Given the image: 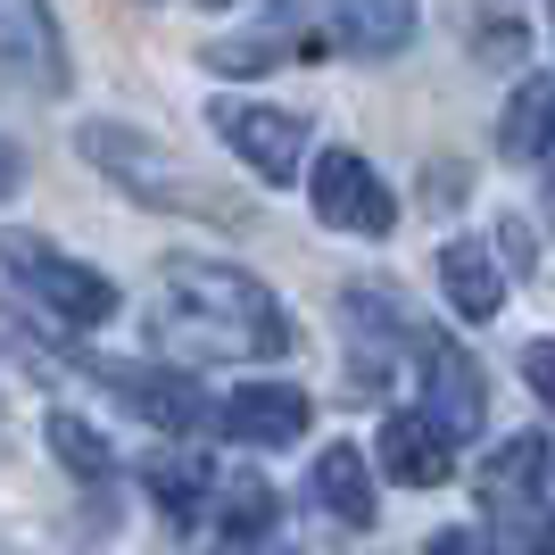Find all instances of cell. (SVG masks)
I'll return each instance as SVG.
<instances>
[{
	"mask_svg": "<svg viewBox=\"0 0 555 555\" xmlns=\"http://www.w3.org/2000/svg\"><path fill=\"white\" fill-rule=\"evenodd\" d=\"M423 555H498V547H489L481 531H440V539H431Z\"/></svg>",
	"mask_w": 555,
	"mask_h": 555,
	"instance_id": "44dd1931",
	"label": "cell"
},
{
	"mask_svg": "<svg viewBox=\"0 0 555 555\" xmlns=\"http://www.w3.org/2000/svg\"><path fill=\"white\" fill-rule=\"evenodd\" d=\"M382 473L406 481V489H440L456 473V440L431 415H390L382 423Z\"/></svg>",
	"mask_w": 555,
	"mask_h": 555,
	"instance_id": "8fae6325",
	"label": "cell"
},
{
	"mask_svg": "<svg viewBox=\"0 0 555 555\" xmlns=\"http://www.w3.org/2000/svg\"><path fill=\"white\" fill-rule=\"evenodd\" d=\"M0 67L34 92H67V34L50 0H0Z\"/></svg>",
	"mask_w": 555,
	"mask_h": 555,
	"instance_id": "8992f818",
	"label": "cell"
},
{
	"mask_svg": "<svg viewBox=\"0 0 555 555\" xmlns=\"http://www.w3.org/2000/svg\"><path fill=\"white\" fill-rule=\"evenodd\" d=\"M440 291H448V307H456L464 324H489V315L506 307V274H498V257H489L481 241H448L440 249Z\"/></svg>",
	"mask_w": 555,
	"mask_h": 555,
	"instance_id": "7c38bea8",
	"label": "cell"
},
{
	"mask_svg": "<svg viewBox=\"0 0 555 555\" xmlns=\"http://www.w3.org/2000/svg\"><path fill=\"white\" fill-rule=\"evenodd\" d=\"M75 150L108 175L125 199H141V208H175V216H232L216 191H199V175H183V166L166 158L158 141H141V133H125V125H83L75 133Z\"/></svg>",
	"mask_w": 555,
	"mask_h": 555,
	"instance_id": "7a4b0ae2",
	"label": "cell"
},
{
	"mask_svg": "<svg viewBox=\"0 0 555 555\" xmlns=\"http://www.w3.org/2000/svg\"><path fill=\"white\" fill-rule=\"evenodd\" d=\"M315 506H324L332 522H348V531H373V473L348 440L315 456Z\"/></svg>",
	"mask_w": 555,
	"mask_h": 555,
	"instance_id": "5bb4252c",
	"label": "cell"
},
{
	"mask_svg": "<svg viewBox=\"0 0 555 555\" xmlns=\"http://www.w3.org/2000/svg\"><path fill=\"white\" fill-rule=\"evenodd\" d=\"M547 464H555V448L539 440V431H514L498 456L481 464V514H498V522H522V514L539 506V489H547Z\"/></svg>",
	"mask_w": 555,
	"mask_h": 555,
	"instance_id": "30bf717a",
	"label": "cell"
},
{
	"mask_svg": "<svg viewBox=\"0 0 555 555\" xmlns=\"http://www.w3.org/2000/svg\"><path fill=\"white\" fill-rule=\"evenodd\" d=\"M531 555H555V514L539 522V539H531Z\"/></svg>",
	"mask_w": 555,
	"mask_h": 555,
	"instance_id": "cb8c5ba5",
	"label": "cell"
},
{
	"mask_svg": "<svg viewBox=\"0 0 555 555\" xmlns=\"http://www.w3.org/2000/svg\"><path fill=\"white\" fill-rule=\"evenodd\" d=\"M307 423H315V406L299 382H241V398L224 406V431L241 448H291L307 440Z\"/></svg>",
	"mask_w": 555,
	"mask_h": 555,
	"instance_id": "9c48e42d",
	"label": "cell"
},
{
	"mask_svg": "<svg viewBox=\"0 0 555 555\" xmlns=\"http://www.w3.org/2000/svg\"><path fill=\"white\" fill-rule=\"evenodd\" d=\"M0 266H9V274H17L59 324H75V332H92V324H108V315H116V282L92 274L83 257L34 241V232H0Z\"/></svg>",
	"mask_w": 555,
	"mask_h": 555,
	"instance_id": "3957f363",
	"label": "cell"
},
{
	"mask_svg": "<svg viewBox=\"0 0 555 555\" xmlns=\"http://www.w3.org/2000/svg\"><path fill=\"white\" fill-rule=\"evenodd\" d=\"M42 431H50V448H59V464H67L75 481H108V440L83 415H50Z\"/></svg>",
	"mask_w": 555,
	"mask_h": 555,
	"instance_id": "ac0fdd59",
	"label": "cell"
},
{
	"mask_svg": "<svg viewBox=\"0 0 555 555\" xmlns=\"http://www.w3.org/2000/svg\"><path fill=\"white\" fill-rule=\"evenodd\" d=\"M456 199H464V175L440 166V175H431V208H456Z\"/></svg>",
	"mask_w": 555,
	"mask_h": 555,
	"instance_id": "7402d4cb",
	"label": "cell"
},
{
	"mask_svg": "<svg viewBox=\"0 0 555 555\" xmlns=\"http://www.w3.org/2000/svg\"><path fill=\"white\" fill-rule=\"evenodd\" d=\"M208 67H216V75H266V67H282V42H274V34H249V42H208Z\"/></svg>",
	"mask_w": 555,
	"mask_h": 555,
	"instance_id": "d6986e66",
	"label": "cell"
},
{
	"mask_svg": "<svg viewBox=\"0 0 555 555\" xmlns=\"http://www.w3.org/2000/svg\"><path fill=\"white\" fill-rule=\"evenodd\" d=\"M307 199H315V216H324L332 232H365V241H382V232L398 224L390 183H382V175H373L357 150H324V158H315V183H307Z\"/></svg>",
	"mask_w": 555,
	"mask_h": 555,
	"instance_id": "5b68a950",
	"label": "cell"
},
{
	"mask_svg": "<svg viewBox=\"0 0 555 555\" xmlns=\"http://www.w3.org/2000/svg\"><path fill=\"white\" fill-rule=\"evenodd\" d=\"M498 150L522 158V166L555 158V83H547V75H531V83L506 100V116H498Z\"/></svg>",
	"mask_w": 555,
	"mask_h": 555,
	"instance_id": "9a60e30c",
	"label": "cell"
},
{
	"mask_svg": "<svg viewBox=\"0 0 555 555\" xmlns=\"http://www.w3.org/2000/svg\"><path fill=\"white\" fill-rule=\"evenodd\" d=\"M423 415L440 423L448 440H473L489 423V390H481V365L464 357L456 340H423Z\"/></svg>",
	"mask_w": 555,
	"mask_h": 555,
	"instance_id": "52a82bcc",
	"label": "cell"
},
{
	"mask_svg": "<svg viewBox=\"0 0 555 555\" xmlns=\"http://www.w3.org/2000/svg\"><path fill=\"white\" fill-rule=\"evenodd\" d=\"M522 382H531V398L555 415V340H531V348H522Z\"/></svg>",
	"mask_w": 555,
	"mask_h": 555,
	"instance_id": "ffe728a7",
	"label": "cell"
},
{
	"mask_svg": "<svg viewBox=\"0 0 555 555\" xmlns=\"http://www.w3.org/2000/svg\"><path fill=\"white\" fill-rule=\"evenodd\" d=\"M25 183V158H17V150H9V141H0V199H9V191H17Z\"/></svg>",
	"mask_w": 555,
	"mask_h": 555,
	"instance_id": "603a6c76",
	"label": "cell"
},
{
	"mask_svg": "<svg viewBox=\"0 0 555 555\" xmlns=\"http://www.w3.org/2000/svg\"><path fill=\"white\" fill-rule=\"evenodd\" d=\"M266 531H274V489L257 473L224 481V498H216V555H249Z\"/></svg>",
	"mask_w": 555,
	"mask_h": 555,
	"instance_id": "2e32d148",
	"label": "cell"
},
{
	"mask_svg": "<svg viewBox=\"0 0 555 555\" xmlns=\"http://www.w3.org/2000/svg\"><path fill=\"white\" fill-rule=\"evenodd\" d=\"M208 9H224V0H208Z\"/></svg>",
	"mask_w": 555,
	"mask_h": 555,
	"instance_id": "d4e9b609",
	"label": "cell"
},
{
	"mask_svg": "<svg viewBox=\"0 0 555 555\" xmlns=\"http://www.w3.org/2000/svg\"><path fill=\"white\" fill-rule=\"evenodd\" d=\"M332 9V34L365 59H398L415 42V0H324Z\"/></svg>",
	"mask_w": 555,
	"mask_h": 555,
	"instance_id": "4fadbf2b",
	"label": "cell"
},
{
	"mask_svg": "<svg viewBox=\"0 0 555 555\" xmlns=\"http://www.w3.org/2000/svg\"><path fill=\"white\" fill-rule=\"evenodd\" d=\"M150 498L166 506V522H199L208 456H199V448H158V456H150Z\"/></svg>",
	"mask_w": 555,
	"mask_h": 555,
	"instance_id": "e0dca14e",
	"label": "cell"
},
{
	"mask_svg": "<svg viewBox=\"0 0 555 555\" xmlns=\"http://www.w3.org/2000/svg\"><path fill=\"white\" fill-rule=\"evenodd\" d=\"M100 382H108L125 406H133L141 423H158V431H208L216 406L199 398V382H183V373H158V365H100Z\"/></svg>",
	"mask_w": 555,
	"mask_h": 555,
	"instance_id": "ba28073f",
	"label": "cell"
},
{
	"mask_svg": "<svg viewBox=\"0 0 555 555\" xmlns=\"http://www.w3.org/2000/svg\"><path fill=\"white\" fill-rule=\"evenodd\" d=\"M158 340L191 365H266L299 332L257 274L216 266V257H175L158 274Z\"/></svg>",
	"mask_w": 555,
	"mask_h": 555,
	"instance_id": "6da1fadb",
	"label": "cell"
},
{
	"mask_svg": "<svg viewBox=\"0 0 555 555\" xmlns=\"http://www.w3.org/2000/svg\"><path fill=\"white\" fill-rule=\"evenodd\" d=\"M208 125H216V141L249 166L257 183H291V175H299V158H307V116L266 108V100H216Z\"/></svg>",
	"mask_w": 555,
	"mask_h": 555,
	"instance_id": "277c9868",
	"label": "cell"
}]
</instances>
